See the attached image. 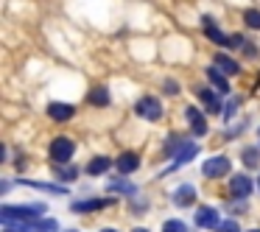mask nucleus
Returning a JSON list of instances; mask_svg holds the SVG:
<instances>
[{"label": "nucleus", "mask_w": 260, "mask_h": 232, "mask_svg": "<svg viewBox=\"0 0 260 232\" xmlns=\"http://www.w3.org/2000/svg\"><path fill=\"white\" fill-rule=\"evenodd\" d=\"M45 213V207H3L0 210V221L3 224H14V221H20V224H28V221H37V215Z\"/></svg>", "instance_id": "f257e3e1"}, {"label": "nucleus", "mask_w": 260, "mask_h": 232, "mask_svg": "<svg viewBox=\"0 0 260 232\" xmlns=\"http://www.w3.org/2000/svg\"><path fill=\"white\" fill-rule=\"evenodd\" d=\"M76 154V143L70 140V137H56V140L51 143V157L56 159V162H70Z\"/></svg>", "instance_id": "f03ea898"}, {"label": "nucleus", "mask_w": 260, "mask_h": 232, "mask_svg": "<svg viewBox=\"0 0 260 232\" xmlns=\"http://www.w3.org/2000/svg\"><path fill=\"white\" fill-rule=\"evenodd\" d=\"M135 109H137V115L146 118V120H159L162 118V107H159L157 98H140Z\"/></svg>", "instance_id": "7ed1b4c3"}, {"label": "nucleus", "mask_w": 260, "mask_h": 232, "mask_svg": "<svg viewBox=\"0 0 260 232\" xmlns=\"http://www.w3.org/2000/svg\"><path fill=\"white\" fill-rule=\"evenodd\" d=\"M202 174L210 176V179L230 174V159H226V157H213V159H207V162L202 165Z\"/></svg>", "instance_id": "20e7f679"}, {"label": "nucleus", "mask_w": 260, "mask_h": 232, "mask_svg": "<svg viewBox=\"0 0 260 232\" xmlns=\"http://www.w3.org/2000/svg\"><path fill=\"white\" fill-rule=\"evenodd\" d=\"M230 193L235 198H246L249 193H252V179H249V174H238L230 179Z\"/></svg>", "instance_id": "39448f33"}, {"label": "nucleus", "mask_w": 260, "mask_h": 232, "mask_svg": "<svg viewBox=\"0 0 260 232\" xmlns=\"http://www.w3.org/2000/svg\"><path fill=\"white\" fill-rule=\"evenodd\" d=\"M196 226L199 229H218V213L213 207H202L196 213Z\"/></svg>", "instance_id": "423d86ee"}, {"label": "nucleus", "mask_w": 260, "mask_h": 232, "mask_svg": "<svg viewBox=\"0 0 260 232\" xmlns=\"http://www.w3.org/2000/svg\"><path fill=\"white\" fill-rule=\"evenodd\" d=\"M185 118H187V123H190L193 135H207V120H204V115L199 112L196 107H187Z\"/></svg>", "instance_id": "0eeeda50"}, {"label": "nucleus", "mask_w": 260, "mask_h": 232, "mask_svg": "<svg viewBox=\"0 0 260 232\" xmlns=\"http://www.w3.org/2000/svg\"><path fill=\"white\" fill-rule=\"evenodd\" d=\"M137 168H140V157H137V154L126 151V154H120V157H118V171H120L123 176L135 174Z\"/></svg>", "instance_id": "6e6552de"}, {"label": "nucleus", "mask_w": 260, "mask_h": 232, "mask_svg": "<svg viewBox=\"0 0 260 232\" xmlns=\"http://www.w3.org/2000/svg\"><path fill=\"white\" fill-rule=\"evenodd\" d=\"M73 112L76 109L70 107V104H59V101H53L51 107H48V115H51L53 120H68V118H73Z\"/></svg>", "instance_id": "1a4fd4ad"}, {"label": "nucleus", "mask_w": 260, "mask_h": 232, "mask_svg": "<svg viewBox=\"0 0 260 232\" xmlns=\"http://www.w3.org/2000/svg\"><path fill=\"white\" fill-rule=\"evenodd\" d=\"M193 198H196V190H193V185H182V187H176V193H174V204H179V207H187V204H193Z\"/></svg>", "instance_id": "9d476101"}, {"label": "nucleus", "mask_w": 260, "mask_h": 232, "mask_svg": "<svg viewBox=\"0 0 260 232\" xmlns=\"http://www.w3.org/2000/svg\"><path fill=\"white\" fill-rule=\"evenodd\" d=\"M87 101L95 104V107H107V104H109V92H107V87H104V84L92 87L90 95H87Z\"/></svg>", "instance_id": "9b49d317"}, {"label": "nucleus", "mask_w": 260, "mask_h": 232, "mask_svg": "<svg viewBox=\"0 0 260 232\" xmlns=\"http://www.w3.org/2000/svg\"><path fill=\"white\" fill-rule=\"evenodd\" d=\"M215 68H218L224 76H235L238 70H241V68H238V62H232V59L224 56V53H218V56H215Z\"/></svg>", "instance_id": "f8f14e48"}, {"label": "nucleus", "mask_w": 260, "mask_h": 232, "mask_svg": "<svg viewBox=\"0 0 260 232\" xmlns=\"http://www.w3.org/2000/svg\"><path fill=\"white\" fill-rule=\"evenodd\" d=\"M207 79L215 84V90H218V92H224V95L230 92V84H226V76L221 73L218 68H210V70H207Z\"/></svg>", "instance_id": "ddd939ff"}, {"label": "nucleus", "mask_w": 260, "mask_h": 232, "mask_svg": "<svg viewBox=\"0 0 260 232\" xmlns=\"http://www.w3.org/2000/svg\"><path fill=\"white\" fill-rule=\"evenodd\" d=\"M196 151H199V148H196V143H182V148L174 154V162H176V165L187 162V159H193V157H196Z\"/></svg>", "instance_id": "4468645a"}, {"label": "nucleus", "mask_w": 260, "mask_h": 232, "mask_svg": "<svg viewBox=\"0 0 260 232\" xmlns=\"http://www.w3.org/2000/svg\"><path fill=\"white\" fill-rule=\"evenodd\" d=\"M109 159L107 157H95V159H90V162H87V174L90 176H98V174H104V171H109Z\"/></svg>", "instance_id": "2eb2a0df"}, {"label": "nucleus", "mask_w": 260, "mask_h": 232, "mask_svg": "<svg viewBox=\"0 0 260 232\" xmlns=\"http://www.w3.org/2000/svg\"><path fill=\"white\" fill-rule=\"evenodd\" d=\"M199 98L204 101V107H207V112H218V109H221L218 98H215L210 90H204V87H199Z\"/></svg>", "instance_id": "dca6fc26"}, {"label": "nucleus", "mask_w": 260, "mask_h": 232, "mask_svg": "<svg viewBox=\"0 0 260 232\" xmlns=\"http://www.w3.org/2000/svg\"><path fill=\"white\" fill-rule=\"evenodd\" d=\"M204 25H207V37H210V40L215 42V45H232V40H226V37L221 34V31L215 28V25L210 23V20H204Z\"/></svg>", "instance_id": "f3484780"}, {"label": "nucleus", "mask_w": 260, "mask_h": 232, "mask_svg": "<svg viewBox=\"0 0 260 232\" xmlns=\"http://www.w3.org/2000/svg\"><path fill=\"white\" fill-rule=\"evenodd\" d=\"M115 198H107V202H76L73 204V210H79V213H87V210H101V207H107V204H112Z\"/></svg>", "instance_id": "a211bd4d"}, {"label": "nucleus", "mask_w": 260, "mask_h": 232, "mask_svg": "<svg viewBox=\"0 0 260 232\" xmlns=\"http://www.w3.org/2000/svg\"><path fill=\"white\" fill-rule=\"evenodd\" d=\"M243 165H246V168H257L260 165V151L257 148H246V151H243Z\"/></svg>", "instance_id": "6ab92c4d"}, {"label": "nucleus", "mask_w": 260, "mask_h": 232, "mask_svg": "<svg viewBox=\"0 0 260 232\" xmlns=\"http://www.w3.org/2000/svg\"><path fill=\"white\" fill-rule=\"evenodd\" d=\"M135 193L137 187L135 185H129V182H109V193Z\"/></svg>", "instance_id": "aec40b11"}, {"label": "nucleus", "mask_w": 260, "mask_h": 232, "mask_svg": "<svg viewBox=\"0 0 260 232\" xmlns=\"http://www.w3.org/2000/svg\"><path fill=\"white\" fill-rule=\"evenodd\" d=\"M31 187H37V190H51V193H59L62 196L64 193V187H59V185H48V182H28Z\"/></svg>", "instance_id": "412c9836"}, {"label": "nucleus", "mask_w": 260, "mask_h": 232, "mask_svg": "<svg viewBox=\"0 0 260 232\" xmlns=\"http://www.w3.org/2000/svg\"><path fill=\"white\" fill-rule=\"evenodd\" d=\"M243 20H246V25H252V28H260V12H254V9H249V12L243 14Z\"/></svg>", "instance_id": "4be33fe9"}, {"label": "nucleus", "mask_w": 260, "mask_h": 232, "mask_svg": "<svg viewBox=\"0 0 260 232\" xmlns=\"http://www.w3.org/2000/svg\"><path fill=\"white\" fill-rule=\"evenodd\" d=\"M162 232H187V226L182 224V221H165Z\"/></svg>", "instance_id": "5701e85b"}, {"label": "nucleus", "mask_w": 260, "mask_h": 232, "mask_svg": "<svg viewBox=\"0 0 260 232\" xmlns=\"http://www.w3.org/2000/svg\"><path fill=\"white\" fill-rule=\"evenodd\" d=\"M215 232H241V229H238L235 221H224V224H218V229H215Z\"/></svg>", "instance_id": "b1692460"}, {"label": "nucleus", "mask_w": 260, "mask_h": 232, "mask_svg": "<svg viewBox=\"0 0 260 232\" xmlns=\"http://www.w3.org/2000/svg\"><path fill=\"white\" fill-rule=\"evenodd\" d=\"M59 179H64V182H70V179H76V168H64V171H59Z\"/></svg>", "instance_id": "393cba45"}, {"label": "nucleus", "mask_w": 260, "mask_h": 232, "mask_svg": "<svg viewBox=\"0 0 260 232\" xmlns=\"http://www.w3.org/2000/svg\"><path fill=\"white\" fill-rule=\"evenodd\" d=\"M132 232H148V229H143V226H137V229H132Z\"/></svg>", "instance_id": "a878e982"}, {"label": "nucleus", "mask_w": 260, "mask_h": 232, "mask_svg": "<svg viewBox=\"0 0 260 232\" xmlns=\"http://www.w3.org/2000/svg\"><path fill=\"white\" fill-rule=\"evenodd\" d=\"M104 232H118V229H104Z\"/></svg>", "instance_id": "bb28decb"}, {"label": "nucleus", "mask_w": 260, "mask_h": 232, "mask_svg": "<svg viewBox=\"0 0 260 232\" xmlns=\"http://www.w3.org/2000/svg\"><path fill=\"white\" fill-rule=\"evenodd\" d=\"M252 232H260V229H252Z\"/></svg>", "instance_id": "cd10ccee"}]
</instances>
